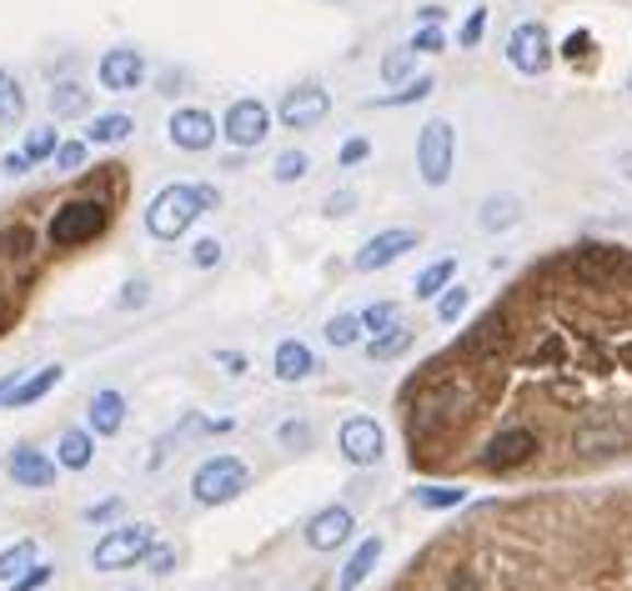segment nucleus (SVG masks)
Segmentation results:
<instances>
[{"label":"nucleus","instance_id":"1","mask_svg":"<svg viewBox=\"0 0 632 591\" xmlns=\"http://www.w3.org/2000/svg\"><path fill=\"white\" fill-rule=\"evenodd\" d=\"M106 221H111V206L96 201V196H81V201H66L56 216H50L46 236H50V246L71 251V246H85V241H96L101 231H106Z\"/></svg>","mask_w":632,"mask_h":591},{"label":"nucleus","instance_id":"2","mask_svg":"<svg viewBox=\"0 0 632 591\" xmlns=\"http://www.w3.org/2000/svg\"><path fill=\"white\" fill-rule=\"evenodd\" d=\"M196 216H202L196 186H166V190H156V201L146 206V231L156 241H181L192 231Z\"/></svg>","mask_w":632,"mask_h":591},{"label":"nucleus","instance_id":"3","mask_svg":"<svg viewBox=\"0 0 632 591\" xmlns=\"http://www.w3.org/2000/svg\"><path fill=\"white\" fill-rule=\"evenodd\" d=\"M251 472L241 456H211V462L196 466L192 476V497L202 501V507H227V501H237L241 491H246Z\"/></svg>","mask_w":632,"mask_h":591},{"label":"nucleus","instance_id":"4","mask_svg":"<svg viewBox=\"0 0 632 591\" xmlns=\"http://www.w3.org/2000/svg\"><path fill=\"white\" fill-rule=\"evenodd\" d=\"M452 161H457V130L447 120H427L417 136V176L427 186H447L452 181Z\"/></svg>","mask_w":632,"mask_h":591},{"label":"nucleus","instance_id":"5","mask_svg":"<svg viewBox=\"0 0 632 591\" xmlns=\"http://www.w3.org/2000/svg\"><path fill=\"white\" fill-rule=\"evenodd\" d=\"M151 546H156V526L131 521V526H116V532L101 536L91 561H96V571H120V567H131V561H146Z\"/></svg>","mask_w":632,"mask_h":591},{"label":"nucleus","instance_id":"6","mask_svg":"<svg viewBox=\"0 0 632 591\" xmlns=\"http://www.w3.org/2000/svg\"><path fill=\"white\" fill-rule=\"evenodd\" d=\"M552 36L542 21H522L513 25V36H507V60H513V71L522 76H548L552 71Z\"/></svg>","mask_w":632,"mask_h":591},{"label":"nucleus","instance_id":"7","mask_svg":"<svg viewBox=\"0 0 632 591\" xmlns=\"http://www.w3.org/2000/svg\"><path fill=\"white\" fill-rule=\"evenodd\" d=\"M422 231H412V225H392V231H377V236L367 241V246L352 256V266H357L361 276L371 271H387V266H397V260L406 256V251H417Z\"/></svg>","mask_w":632,"mask_h":591},{"label":"nucleus","instance_id":"8","mask_svg":"<svg viewBox=\"0 0 632 591\" xmlns=\"http://www.w3.org/2000/svg\"><path fill=\"white\" fill-rule=\"evenodd\" d=\"M336 447H342V456L352 466H377L387 451V437L371 416H352V421H342V431H336Z\"/></svg>","mask_w":632,"mask_h":591},{"label":"nucleus","instance_id":"9","mask_svg":"<svg viewBox=\"0 0 632 591\" xmlns=\"http://www.w3.org/2000/svg\"><path fill=\"white\" fill-rule=\"evenodd\" d=\"M266 130H272V111L262 101H231L227 120H221V136H227L237 151H251V146L266 141Z\"/></svg>","mask_w":632,"mask_h":591},{"label":"nucleus","instance_id":"10","mask_svg":"<svg viewBox=\"0 0 632 591\" xmlns=\"http://www.w3.org/2000/svg\"><path fill=\"white\" fill-rule=\"evenodd\" d=\"M326 111H332V95H326L322 85H291V91L281 95L276 116H281V126H291V130H311L326 120Z\"/></svg>","mask_w":632,"mask_h":591},{"label":"nucleus","instance_id":"11","mask_svg":"<svg viewBox=\"0 0 632 591\" xmlns=\"http://www.w3.org/2000/svg\"><path fill=\"white\" fill-rule=\"evenodd\" d=\"M166 130H171V146H176V151H196V155L211 151L216 136H221L216 120H211V111H202V106H181Z\"/></svg>","mask_w":632,"mask_h":591},{"label":"nucleus","instance_id":"12","mask_svg":"<svg viewBox=\"0 0 632 591\" xmlns=\"http://www.w3.org/2000/svg\"><path fill=\"white\" fill-rule=\"evenodd\" d=\"M96 81H101V91H136V85L146 81V56L136 46L106 50L96 66Z\"/></svg>","mask_w":632,"mask_h":591},{"label":"nucleus","instance_id":"13","mask_svg":"<svg viewBox=\"0 0 632 591\" xmlns=\"http://www.w3.org/2000/svg\"><path fill=\"white\" fill-rule=\"evenodd\" d=\"M532 451H537V437L527 431V426H513V431H497V437L487 441L482 466H487V472H513V466L532 462Z\"/></svg>","mask_w":632,"mask_h":591},{"label":"nucleus","instance_id":"14","mask_svg":"<svg viewBox=\"0 0 632 591\" xmlns=\"http://www.w3.org/2000/svg\"><path fill=\"white\" fill-rule=\"evenodd\" d=\"M352 532H357V517L346 507H326L307 521V546L311 552H336V546L352 542Z\"/></svg>","mask_w":632,"mask_h":591},{"label":"nucleus","instance_id":"15","mask_svg":"<svg viewBox=\"0 0 632 591\" xmlns=\"http://www.w3.org/2000/svg\"><path fill=\"white\" fill-rule=\"evenodd\" d=\"M573 266L583 281H618V276H632V256L618 246H583L573 256Z\"/></svg>","mask_w":632,"mask_h":591},{"label":"nucleus","instance_id":"16","mask_svg":"<svg viewBox=\"0 0 632 591\" xmlns=\"http://www.w3.org/2000/svg\"><path fill=\"white\" fill-rule=\"evenodd\" d=\"M11 482L25 491H46V486H56V462L36 447H21L11 451Z\"/></svg>","mask_w":632,"mask_h":591},{"label":"nucleus","instance_id":"17","mask_svg":"<svg viewBox=\"0 0 632 591\" xmlns=\"http://www.w3.org/2000/svg\"><path fill=\"white\" fill-rule=\"evenodd\" d=\"M85 426H91V437H116L120 426H126V396L120 391H96L91 406H85Z\"/></svg>","mask_w":632,"mask_h":591},{"label":"nucleus","instance_id":"18","mask_svg":"<svg viewBox=\"0 0 632 591\" xmlns=\"http://www.w3.org/2000/svg\"><path fill=\"white\" fill-rule=\"evenodd\" d=\"M628 447V431H622L618 421H587L583 431H577V451L583 456H612V451Z\"/></svg>","mask_w":632,"mask_h":591},{"label":"nucleus","instance_id":"19","mask_svg":"<svg viewBox=\"0 0 632 591\" xmlns=\"http://www.w3.org/2000/svg\"><path fill=\"white\" fill-rule=\"evenodd\" d=\"M272 371H276V381L297 386V381H307L311 371H317V356H311L301 341H281V346H276V356H272Z\"/></svg>","mask_w":632,"mask_h":591},{"label":"nucleus","instance_id":"20","mask_svg":"<svg viewBox=\"0 0 632 591\" xmlns=\"http://www.w3.org/2000/svg\"><path fill=\"white\" fill-rule=\"evenodd\" d=\"M517 216H522V201L517 196H507V190H497V196H487L478 211V231H487V236H502V231H513Z\"/></svg>","mask_w":632,"mask_h":591},{"label":"nucleus","instance_id":"21","mask_svg":"<svg viewBox=\"0 0 632 591\" xmlns=\"http://www.w3.org/2000/svg\"><path fill=\"white\" fill-rule=\"evenodd\" d=\"M60 376H66V367H41V371H31V376H21L15 381V391L5 396V406H31V402H41V396H50V391L60 386Z\"/></svg>","mask_w":632,"mask_h":591},{"label":"nucleus","instance_id":"22","mask_svg":"<svg viewBox=\"0 0 632 591\" xmlns=\"http://www.w3.org/2000/svg\"><path fill=\"white\" fill-rule=\"evenodd\" d=\"M377 561H382V542H377V536H367V542H361L357 552H352V561H346V567H342V577H336V587H342V591H357L361 581H367L371 571H377Z\"/></svg>","mask_w":632,"mask_h":591},{"label":"nucleus","instance_id":"23","mask_svg":"<svg viewBox=\"0 0 632 591\" xmlns=\"http://www.w3.org/2000/svg\"><path fill=\"white\" fill-rule=\"evenodd\" d=\"M91 456H96V447H91V426H81V431H66L56 447V466H66V472H85L91 466Z\"/></svg>","mask_w":632,"mask_h":591},{"label":"nucleus","instance_id":"24","mask_svg":"<svg viewBox=\"0 0 632 591\" xmlns=\"http://www.w3.org/2000/svg\"><path fill=\"white\" fill-rule=\"evenodd\" d=\"M91 111V91H85L81 81H56V91H50V116L56 120H76Z\"/></svg>","mask_w":632,"mask_h":591},{"label":"nucleus","instance_id":"25","mask_svg":"<svg viewBox=\"0 0 632 591\" xmlns=\"http://www.w3.org/2000/svg\"><path fill=\"white\" fill-rule=\"evenodd\" d=\"M502 346H507V316H502V311H492V316H482L478 326H472V336H467V351L497 356Z\"/></svg>","mask_w":632,"mask_h":591},{"label":"nucleus","instance_id":"26","mask_svg":"<svg viewBox=\"0 0 632 591\" xmlns=\"http://www.w3.org/2000/svg\"><path fill=\"white\" fill-rule=\"evenodd\" d=\"M452 276H457V260H452V256L432 260V266H422V276H417V286H412V296H417V301H437V296L452 286Z\"/></svg>","mask_w":632,"mask_h":591},{"label":"nucleus","instance_id":"27","mask_svg":"<svg viewBox=\"0 0 632 591\" xmlns=\"http://www.w3.org/2000/svg\"><path fill=\"white\" fill-rule=\"evenodd\" d=\"M131 130H136V120L126 116V111H106V116L91 120V130H85V136H91V146H116V141H126Z\"/></svg>","mask_w":632,"mask_h":591},{"label":"nucleus","instance_id":"28","mask_svg":"<svg viewBox=\"0 0 632 591\" xmlns=\"http://www.w3.org/2000/svg\"><path fill=\"white\" fill-rule=\"evenodd\" d=\"M25 120V91L5 66H0V126H21Z\"/></svg>","mask_w":632,"mask_h":591},{"label":"nucleus","instance_id":"29","mask_svg":"<svg viewBox=\"0 0 632 591\" xmlns=\"http://www.w3.org/2000/svg\"><path fill=\"white\" fill-rule=\"evenodd\" d=\"M397 326H402V306H397V301H377V306L361 311V332L367 336H387V332H397Z\"/></svg>","mask_w":632,"mask_h":591},{"label":"nucleus","instance_id":"30","mask_svg":"<svg viewBox=\"0 0 632 591\" xmlns=\"http://www.w3.org/2000/svg\"><path fill=\"white\" fill-rule=\"evenodd\" d=\"M432 95V76H412V81H402L392 95H382V101H371L377 111H387V106H417V101H427Z\"/></svg>","mask_w":632,"mask_h":591},{"label":"nucleus","instance_id":"31","mask_svg":"<svg viewBox=\"0 0 632 591\" xmlns=\"http://www.w3.org/2000/svg\"><path fill=\"white\" fill-rule=\"evenodd\" d=\"M31 561H36V542H31V536L15 542V546H5V552H0V581H15Z\"/></svg>","mask_w":632,"mask_h":591},{"label":"nucleus","instance_id":"32","mask_svg":"<svg viewBox=\"0 0 632 591\" xmlns=\"http://www.w3.org/2000/svg\"><path fill=\"white\" fill-rule=\"evenodd\" d=\"M412 66H417V50H412V46L387 50V56H382V81H387V85L412 81Z\"/></svg>","mask_w":632,"mask_h":591},{"label":"nucleus","instance_id":"33","mask_svg":"<svg viewBox=\"0 0 632 591\" xmlns=\"http://www.w3.org/2000/svg\"><path fill=\"white\" fill-rule=\"evenodd\" d=\"M462 501H467L462 486H422V491H417L422 511H452V507H462Z\"/></svg>","mask_w":632,"mask_h":591},{"label":"nucleus","instance_id":"34","mask_svg":"<svg viewBox=\"0 0 632 591\" xmlns=\"http://www.w3.org/2000/svg\"><path fill=\"white\" fill-rule=\"evenodd\" d=\"M472 306V291H467V286H447V291L437 296V321L441 326H452V321H462V311Z\"/></svg>","mask_w":632,"mask_h":591},{"label":"nucleus","instance_id":"35","mask_svg":"<svg viewBox=\"0 0 632 591\" xmlns=\"http://www.w3.org/2000/svg\"><path fill=\"white\" fill-rule=\"evenodd\" d=\"M361 336H367L361 332V316H352V311H342V316L326 321V341L332 346H357Z\"/></svg>","mask_w":632,"mask_h":591},{"label":"nucleus","instance_id":"36","mask_svg":"<svg viewBox=\"0 0 632 591\" xmlns=\"http://www.w3.org/2000/svg\"><path fill=\"white\" fill-rule=\"evenodd\" d=\"M402 351H412V332H406V326H397V332L377 336V341L367 346L371 361H392V356H402Z\"/></svg>","mask_w":632,"mask_h":591},{"label":"nucleus","instance_id":"37","mask_svg":"<svg viewBox=\"0 0 632 591\" xmlns=\"http://www.w3.org/2000/svg\"><path fill=\"white\" fill-rule=\"evenodd\" d=\"M56 130H50V126H36V130H31V136H25V146H21V151L25 155H31V166H41V161H50V155H56Z\"/></svg>","mask_w":632,"mask_h":591},{"label":"nucleus","instance_id":"38","mask_svg":"<svg viewBox=\"0 0 632 591\" xmlns=\"http://www.w3.org/2000/svg\"><path fill=\"white\" fill-rule=\"evenodd\" d=\"M307 166H311L307 151H281V155H276V166H272V176L281 181V186H291V181L307 176Z\"/></svg>","mask_w":632,"mask_h":591},{"label":"nucleus","instance_id":"39","mask_svg":"<svg viewBox=\"0 0 632 591\" xmlns=\"http://www.w3.org/2000/svg\"><path fill=\"white\" fill-rule=\"evenodd\" d=\"M482 36H487V11H482V5H478V11H472V15H467V21H462V31H457V40H462V50H478V46H482Z\"/></svg>","mask_w":632,"mask_h":591},{"label":"nucleus","instance_id":"40","mask_svg":"<svg viewBox=\"0 0 632 591\" xmlns=\"http://www.w3.org/2000/svg\"><path fill=\"white\" fill-rule=\"evenodd\" d=\"M412 50H417V56H437V50H447V31H441V25H417Z\"/></svg>","mask_w":632,"mask_h":591},{"label":"nucleus","instance_id":"41","mask_svg":"<svg viewBox=\"0 0 632 591\" xmlns=\"http://www.w3.org/2000/svg\"><path fill=\"white\" fill-rule=\"evenodd\" d=\"M50 161H56V171H66V176H71V171H81L85 166V141H60Z\"/></svg>","mask_w":632,"mask_h":591},{"label":"nucleus","instance_id":"42","mask_svg":"<svg viewBox=\"0 0 632 591\" xmlns=\"http://www.w3.org/2000/svg\"><path fill=\"white\" fill-rule=\"evenodd\" d=\"M146 301H151V286H146L141 276H131V281L120 286V296H116V306H120V311H141Z\"/></svg>","mask_w":632,"mask_h":591},{"label":"nucleus","instance_id":"43","mask_svg":"<svg viewBox=\"0 0 632 591\" xmlns=\"http://www.w3.org/2000/svg\"><path fill=\"white\" fill-rule=\"evenodd\" d=\"M50 577H56V567H46V561H31V567H25V577L11 581V591H41Z\"/></svg>","mask_w":632,"mask_h":591},{"label":"nucleus","instance_id":"44","mask_svg":"<svg viewBox=\"0 0 632 591\" xmlns=\"http://www.w3.org/2000/svg\"><path fill=\"white\" fill-rule=\"evenodd\" d=\"M367 155H371V141H367V136H346L342 151H336V161H342V166L352 171V166H361Z\"/></svg>","mask_w":632,"mask_h":591},{"label":"nucleus","instance_id":"45","mask_svg":"<svg viewBox=\"0 0 632 591\" xmlns=\"http://www.w3.org/2000/svg\"><path fill=\"white\" fill-rule=\"evenodd\" d=\"M146 567L156 571V577H166V571H176V546H166V542H156L151 552H146Z\"/></svg>","mask_w":632,"mask_h":591},{"label":"nucleus","instance_id":"46","mask_svg":"<svg viewBox=\"0 0 632 591\" xmlns=\"http://www.w3.org/2000/svg\"><path fill=\"white\" fill-rule=\"evenodd\" d=\"M357 211V190H332V196H326V216H332V221H342V216H352Z\"/></svg>","mask_w":632,"mask_h":591},{"label":"nucleus","instance_id":"47","mask_svg":"<svg viewBox=\"0 0 632 591\" xmlns=\"http://www.w3.org/2000/svg\"><path fill=\"white\" fill-rule=\"evenodd\" d=\"M0 171H5V176H25V171H31V155H25V151H5V155H0Z\"/></svg>","mask_w":632,"mask_h":591},{"label":"nucleus","instance_id":"48","mask_svg":"<svg viewBox=\"0 0 632 591\" xmlns=\"http://www.w3.org/2000/svg\"><path fill=\"white\" fill-rule=\"evenodd\" d=\"M192 260H196V266H216V260H221V241H196Z\"/></svg>","mask_w":632,"mask_h":591},{"label":"nucleus","instance_id":"49","mask_svg":"<svg viewBox=\"0 0 632 591\" xmlns=\"http://www.w3.org/2000/svg\"><path fill=\"white\" fill-rule=\"evenodd\" d=\"M587 50H593V36H587V31H577V36H567V46H562V56H567V60H583Z\"/></svg>","mask_w":632,"mask_h":591},{"label":"nucleus","instance_id":"50","mask_svg":"<svg viewBox=\"0 0 632 591\" xmlns=\"http://www.w3.org/2000/svg\"><path fill=\"white\" fill-rule=\"evenodd\" d=\"M216 361H221L231 376H241V371H246V356H241V351H216Z\"/></svg>","mask_w":632,"mask_h":591},{"label":"nucleus","instance_id":"51","mask_svg":"<svg viewBox=\"0 0 632 591\" xmlns=\"http://www.w3.org/2000/svg\"><path fill=\"white\" fill-rule=\"evenodd\" d=\"M441 21H447L441 5H417V25H441Z\"/></svg>","mask_w":632,"mask_h":591},{"label":"nucleus","instance_id":"52","mask_svg":"<svg viewBox=\"0 0 632 591\" xmlns=\"http://www.w3.org/2000/svg\"><path fill=\"white\" fill-rule=\"evenodd\" d=\"M196 201H202V216H206L221 206V196H216V186H196Z\"/></svg>","mask_w":632,"mask_h":591},{"label":"nucleus","instance_id":"53","mask_svg":"<svg viewBox=\"0 0 632 591\" xmlns=\"http://www.w3.org/2000/svg\"><path fill=\"white\" fill-rule=\"evenodd\" d=\"M85 517H91V521H111V517H120V501H101V507H91Z\"/></svg>","mask_w":632,"mask_h":591},{"label":"nucleus","instance_id":"54","mask_svg":"<svg viewBox=\"0 0 632 591\" xmlns=\"http://www.w3.org/2000/svg\"><path fill=\"white\" fill-rule=\"evenodd\" d=\"M15 381H21V371H5V376H0V406H5V396L15 391Z\"/></svg>","mask_w":632,"mask_h":591},{"label":"nucleus","instance_id":"55","mask_svg":"<svg viewBox=\"0 0 632 591\" xmlns=\"http://www.w3.org/2000/svg\"><path fill=\"white\" fill-rule=\"evenodd\" d=\"M281 437H287V441H291V447H301V441H307V426H301V421H291V426H287V431H281Z\"/></svg>","mask_w":632,"mask_h":591},{"label":"nucleus","instance_id":"56","mask_svg":"<svg viewBox=\"0 0 632 591\" xmlns=\"http://www.w3.org/2000/svg\"><path fill=\"white\" fill-rule=\"evenodd\" d=\"M0 321H5V296H0Z\"/></svg>","mask_w":632,"mask_h":591},{"label":"nucleus","instance_id":"57","mask_svg":"<svg viewBox=\"0 0 632 591\" xmlns=\"http://www.w3.org/2000/svg\"><path fill=\"white\" fill-rule=\"evenodd\" d=\"M628 91H632V81H628Z\"/></svg>","mask_w":632,"mask_h":591}]
</instances>
